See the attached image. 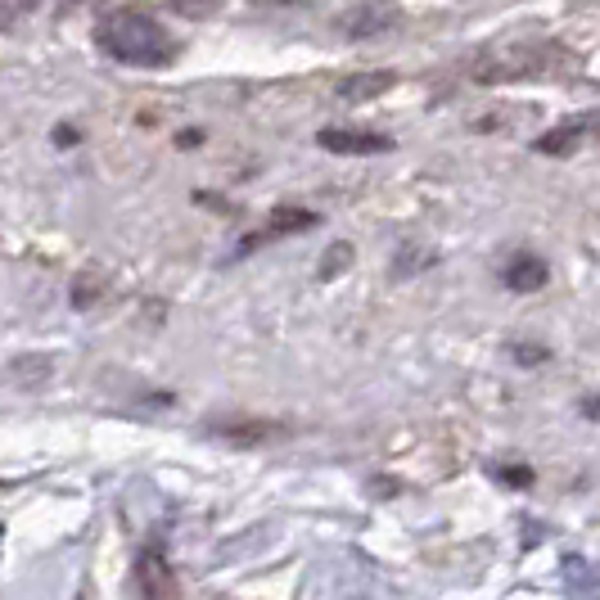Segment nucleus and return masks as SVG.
I'll return each instance as SVG.
<instances>
[{"label": "nucleus", "instance_id": "1", "mask_svg": "<svg viewBox=\"0 0 600 600\" xmlns=\"http://www.w3.org/2000/svg\"><path fill=\"white\" fill-rule=\"evenodd\" d=\"M99 45H105L109 60L131 64V68H168L181 50L176 36L168 28H159V19H149L140 10L109 14L99 23Z\"/></svg>", "mask_w": 600, "mask_h": 600}, {"label": "nucleus", "instance_id": "2", "mask_svg": "<svg viewBox=\"0 0 600 600\" xmlns=\"http://www.w3.org/2000/svg\"><path fill=\"white\" fill-rule=\"evenodd\" d=\"M317 144L330 149V154L366 159V154H388V149H393V136L371 131V127H325V131L317 136Z\"/></svg>", "mask_w": 600, "mask_h": 600}, {"label": "nucleus", "instance_id": "3", "mask_svg": "<svg viewBox=\"0 0 600 600\" xmlns=\"http://www.w3.org/2000/svg\"><path fill=\"white\" fill-rule=\"evenodd\" d=\"M591 136H600V114H578V118L551 127L546 136H537V149H542V154H551V159H565V154H574L578 144H587Z\"/></svg>", "mask_w": 600, "mask_h": 600}, {"label": "nucleus", "instance_id": "4", "mask_svg": "<svg viewBox=\"0 0 600 600\" xmlns=\"http://www.w3.org/2000/svg\"><path fill=\"white\" fill-rule=\"evenodd\" d=\"M388 86H393V73H353L334 86V95L343 105H366V99H379Z\"/></svg>", "mask_w": 600, "mask_h": 600}, {"label": "nucleus", "instance_id": "5", "mask_svg": "<svg viewBox=\"0 0 600 600\" xmlns=\"http://www.w3.org/2000/svg\"><path fill=\"white\" fill-rule=\"evenodd\" d=\"M208 433H213V438H222V442H235V447H254V442L276 438L280 429H271L267 420H213V425H208Z\"/></svg>", "mask_w": 600, "mask_h": 600}, {"label": "nucleus", "instance_id": "6", "mask_svg": "<svg viewBox=\"0 0 600 600\" xmlns=\"http://www.w3.org/2000/svg\"><path fill=\"white\" fill-rule=\"evenodd\" d=\"M136 587L144 596H172V578H168V560L159 551H140L136 556Z\"/></svg>", "mask_w": 600, "mask_h": 600}, {"label": "nucleus", "instance_id": "7", "mask_svg": "<svg viewBox=\"0 0 600 600\" xmlns=\"http://www.w3.org/2000/svg\"><path fill=\"white\" fill-rule=\"evenodd\" d=\"M502 280H506L515 293L542 289V285H546V262H542V258H528V254H515V258H511V267L502 271Z\"/></svg>", "mask_w": 600, "mask_h": 600}, {"label": "nucleus", "instance_id": "8", "mask_svg": "<svg viewBox=\"0 0 600 600\" xmlns=\"http://www.w3.org/2000/svg\"><path fill=\"white\" fill-rule=\"evenodd\" d=\"M10 375H14L23 388H41L50 375H55V357H45V353H23V357H14Z\"/></svg>", "mask_w": 600, "mask_h": 600}, {"label": "nucleus", "instance_id": "9", "mask_svg": "<svg viewBox=\"0 0 600 600\" xmlns=\"http://www.w3.org/2000/svg\"><path fill=\"white\" fill-rule=\"evenodd\" d=\"M312 226H317V213H308V208H276V213L267 217V235H271V239L312 231Z\"/></svg>", "mask_w": 600, "mask_h": 600}, {"label": "nucleus", "instance_id": "10", "mask_svg": "<svg viewBox=\"0 0 600 600\" xmlns=\"http://www.w3.org/2000/svg\"><path fill=\"white\" fill-rule=\"evenodd\" d=\"M347 267H353V244H330L325 258H321V267H317V280H334V276L347 271Z\"/></svg>", "mask_w": 600, "mask_h": 600}, {"label": "nucleus", "instance_id": "11", "mask_svg": "<svg viewBox=\"0 0 600 600\" xmlns=\"http://www.w3.org/2000/svg\"><path fill=\"white\" fill-rule=\"evenodd\" d=\"M267 537H271V528H254V537H244V542H235V546L226 542V546H222V560H226V556L235 560V556H248V551H258V546H262Z\"/></svg>", "mask_w": 600, "mask_h": 600}, {"label": "nucleus", "instance_id": "12", "mask_svg": "<svg viewBox=\"0 0 600 600\" xmlns=\"http://www.w3.org/2000/svg\"><path fill=\"white\" fill-rule=\"evenodd\" d=\"M213 6H217V0H176V10H181L185 19H204Z\"/></svg>", "mask_w": 600, "mask_h": 600}, {"label": "nucleus", "instance_id": "13", "mask_svg": "<svg viewBox=\"0 0 600 600\" xmlns=\"http://www.w3.org/2000/svg\"><path fill=\"white\" fill-rule=\"evenodd\" d=\"M496 479H506V483H515V488H524V483H533V474L528 470H502Z\"/></svg>", "mask_w": 600, "mask_h": 600}, {"label": "nucleus", "instance_id": "14", "mask_svg": "<svg viewBox=\"0 0 600 600\" xmlns=\"http://www.w3.org/2000/svg\"><path fill=\"white\" fill-rule=\"evenodd\" d=\"M582 416H587V420H600V393H596V397H582Z\"/></svg>", "mask_w": 600, "mask_h": 600}, {"label": "nucleus", "instance_id": "15", "mask_svg": "<svg viewBox=\"0 0 600 600\" xmlns=\"http://www.w3.org/2000/svg\"><path fill=\"white\" fill-rule=\"evenodd\" d=\"M199 140H204V136H199V131H181V136H176V144H181V149H190V144H199Z\"/></svg>", "mask_w": 600, "mask_h": 600}, {"label": "nucleus", "instance_id": "16", "mask_svg": "<svg viewBox=\"0 0 600 600\" xmlns=\"http://www.w3.org/2000/svg\"><path fill=\"white\" fill-rule=\"evenodd\" d=\"M55 140H60V144H77V131H73V127H60Z\"/></svg>", "mask_w": 600, "mask_h": 600}]
</instances>
